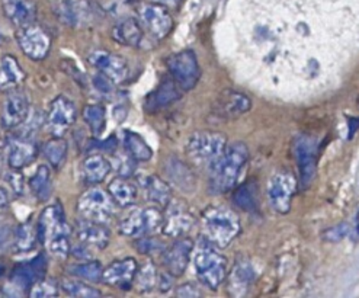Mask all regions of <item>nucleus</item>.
<instances>
[{
	"label": "nucleus",
	"instance_id": "obj_1",
	"mask_svg": "<svg viewBox=\"0 0 359 298\" xmlns=\"http://www.w3.org/2000/svg\"><path fill=\"white\" fill-rule=\"evenodd\" d=\"M38 234L48 253L60 261H66L72 253L70 227L66 222L63 205L58 201L48 205L38 218Z\"/></svg>",
	"mask_w": 359,
	"mask_h": 298
},
{
	"label": "nucleus",
	"instance_id": "obj_2",
	"mask_svg": "<svg viewBox=\"0 0 359 298\" xmlns=\"http://www.w3.org/2000/svg\"><path fill=\"white\" fill-rule=\"evenodd\" d=\"M249 158V150L245 143L236 142L226 147L210 165V192L222 195L231 191L241 176Z\"/></svg>",
	"mask_w": 359,
	"mask_h": 298
},
{
	"label": "nucleus",
	"instance_id": "obj_3",
	"mask_svg": "<svg viewBox=\"0 0 359 298\" xmlns=\"http://www.w3.org/2000/svg\"><path fill=\"white\" fill-rule=\"evenodd\" d=\"M194 268L199 283L210 290H217L226 280L227 259L204 236L194 252Z\"/></svg>",
	"mask_w": 359,
	"mask_h": 298
},
{
	"label": "nucleus",
	"instance_id": "obj_4",
	"mask_svg": "<svg viewBox=\"0 0 359 298\" xmlns=\"http://www.w3.org/2000/svg\"><path fill=\"white\" fill-rule=\"evenodd\" d=\"M205 237L217 248H227L241 233V220L234 211L222 205H211L203 212Z\"/></svg>",
	"mask_w": 359,
	"mask_h": 298
},
{
	"label": "nucleus",
	"instance_id": "obj_5",
	"mask_svg": "<svg viewBox=\"0 0 359 298\" xmlns=\"http://www.w3.org/2000/svg\"><path fill=\"white\" fill-rule=\"evenodd\" d=\"M227 147V138L218 131H196L187 143V154L198 165H211Z\"/></svg>",
	"mask_w": 359,
	"mask_h": 298
},
{
	"label": "nucleus",
	"instance_id": "obj_6",
	"mask_svg": "<svg viewBox=\"0 0 359 298\" xmlns=\"http://www.w3.org/2000/svg\"><path fill=\"white\" fill-rule=\"evenodd\" d=\"M165 222L163 212L157 207L133 208L121 222H119V233L127 237H143L162 229Z\"/></svg>",
	"mask_w": 359,
	"mask_h": 298
},
{
	"label": "nucleus",
	"instance_id": "obj_7",
	"mask_svg": "<svg viewBox=\"0 0 359 298\" xmlns=\"http://www.w3.org/2000/svg\"><path fill=\"white\" fill-rule=\"evenodd\" d=\"M114 211L115 203L111 195L97 185L85 191L77 201V212L85 220L105 224L112 218Z\"/></svg>",
	"mask_w": 359,
	"mask_h": 298
},
{
	"label": "nucleus",
	"instance_id": "obj_8",
	"mask_svg": "<svg viewBox=\"0 0 359 298\" xmlns=\"http://www.w3.org/2000/svg\"><path fill=\"white\" fill-rule=\"evenodd\" d=\"M168 70L175 83L184 92L192 90L201 76L198 58L192 50H182L168 58Z\"/></svg>",
	"mask_w": 359,
	"mask_h": 298
},
{
	"label": "nucleus",
	"instance_id": "obj_9",
	"mask_svg": "<svg viewBox=\"0 0 359 298\" xmlns=\"http://www.w3.org/2000/svg\"><path fill=\"white\" fill-rule=\"evenodd\" d=\"M137 13L144 32L154 41H162L173 31V18L163 5L154 2L144 4L138 8Z\"/></svg>",
	"mask_w": 359,
	"mask_h": 298
},
{
	"label": "nucleus",
	"instance_id": "obj_10",
	"mask_svg": "<svg viewBox=\"0 0 359 298\" xmlns=\"http://www.w3.org/2000/svg\"><path fill=\"white\" fill-rule=\"evenodd\" d=\"M53 9L58 21L72 28L88 27L96 16L92 0H55Z\"/></svg>",
	"mask_w": 359,
	"mask_h": 298
},
{
	"label": "nucleus",
	"instance_id": "obj_11",
	"mask_svg": "<svg viewBox=\"0 0 359 298\" xmlns=\"http://www.w3.org/2000/svg\"><path fill=\"white\" fill-rule=\"evenodd\" d=\"M16 41L19 47H21L22 53L28 58L34 60V62H41V60H44L51 48V38L36 24L18 28Z\"/></svg>",
	"mask_w": 359,
	"mask_h": 298
},
{
	"label": "nucleus",
	"instance_id": "obj_12",
	"mask_svg": "<svg viewBox=\"0 0 359 298\" xmlns=\"http://www.w3.org/2000/svg\"><path fill=\"white\" fill-rule=\"evenodd\" d=\"M77 109L72 99L67 96H57L51 102L47 116L46 126L53 135L63 137L76 123Z\"/></svg>",
	"mask_w": 359,
	"mask_h": 298
},
{
	"label": "nucleus",
	"instance_id": "obj_13",
	"mask_svg": "<svg viewBox=\"0 0 359 298\" xmlns=\"http://www.w3.org/2000/svg\"><path fill=\"white\" fill-rule=\"evenodd\" d=\"M295 187V179L288 172H275L271 176L268 184V200L275 212L287 214L290 211Z\"/></svg>",
	"mask_w": 359,
	"mask_h": 298
},
{
	"label": "nucleus",
	"instance_id": "obj_14",
	"mask_svg": "<svg viewBox=\"0 0 359 298\" xmlns=\"http://www.w3.org/2000/svg\"><path fill=\"white\" fill-rule=\"evenodd\" d=\"M31 105L25 92L11 90L8 92L5 101L2 104V112H0V124L5 130H15L21 127L29 116Z\"/></svg>",
	"mask_w": 359,
	"mask_h": 298
},
{
	"label": "nucleus",
	"instance_id": "obj_15",
	"mask_svg": "<svg viewBox=\"0 0 359 298\" xmlns=\"http://www.w3.org/2000/svg\"><path fill=\"white\" fill-rule=\"evenodd\" d=\"M166 217L162 226L165 236L179 238L188 234L195 226V217L182 200H172L166 207Z\"/></svg>",
	"mask_w": 359,
	"mask_h": 298
},
{
	"label": "nucleus",
	"instance_id": "obj_16",
	"mask_svg": "<svg viewBox=\"0 0 359 298\" xmlns=\"http://www.w3.org/2000/svg\"><path fill=\"white\" fill-rule=\"evenodd\" d=\"M88 60L90 66H93L99 73L107 76L115 85L126 82V79L128 77L130 69L127 62L123 57H119L114 53L97 50L93 51Z\"/></svg>",
	"mask_w": 359,
	"mask_h": 298
},
{
	"label": "nucleus",
	"instance_id": "obj_17",
	"mask_svg": "<svg viewBox=\"0 0 359 298\" xmlns=\"http://www.w3.org/2000/svg\"><path fill=\"white\" fill-rule=\"evenodd\" d=\"M47 264L48 261L44 253L32 257L31 261L19 264L12 271L9 284L19 291L31 288L35 283H38L39 280H43L47 272Z\"/></svg>",
	"mask_w": 359,
	"mask_h": 298
},
{
	"label": "nucleus",
	"instance_id": "obj_18",
	"mask_svg": "<svg viewBox=\"0 0 359 298\" xmlns=\"http://www.w3.org/2000/svg\"><path fill=\"white\" fill-rule=\"evenodd\" d=\"M294 153L300 169L302 188L311 185L316 175V143L307 135H298L294 142Z\"/></svg>",
	"mask_w": 359,
	"mask_h": 298
},
{
	"label": "nucleus",
	"instance_id": "obj_19",
	"mask_svg": "<svg viewBox=\"0 0 359 298\" xmlns=\"http://www.w3.org/2000/svg\"><path fill=\"white\" fill-rule=\"evenodd\" d=\"M194 250V243L191 238L179 237L177 241L162 253V265L170 275L182 276L187 271L191 255Z\"/></svg>",
	"mask_w": 359,
	"mask_h": 298
},
{
	"label": "nucleus",
	"instance_id": "obj_20",
	"mask_svg": "<svg viewBox=\"0 0 359 298\" xmlns=\"http://www.w3.org/2000/svg\"><path fill=\"white\" fill-rule=\"evenodd\" d=\"M252 108L250 97L233 89L223 90L214 102V114L223 119H236Z\"/></svg>",
	"mask_w": 359,
	"mask_h": 298
},
{
	"label": "nucleus",
	"instance_id": "obj_21",
	"mask_svg": "<svg viewBox=\"0 0 359 298\" xmlns=\"http://www.w3.org/2000/svg\"><path fill=\"white\" fill-rule=\"evenodd\" d=\"M138 264L134 257H124V259L115 261L104 269L102 281L111 287L128 290L134 284Z\"/></svg>",
	"mask_w": 359,
	"mask_h": 298
},
{
	"label": "nucleus",
	"instance_id": "obj_22",
	"mask_svg": "<svg viewBox=\"0 0 359 298\" xmlns=\"http://www.w3.org/2000/svg\"><path fill=\"white\" fill-rule=\"evenodd\" d=\"M76 236L81 245L93 250H104L109 245L111 238V234L105 224L85 220V218H82V220L77 223Z\"/></svg>",
	"mask_w": 359,
	"mask_h": 298
},
{
	"label": "nucleus",
	"instance_id": "obj_23",
	"mask_svg": "<svg viewBox=\"0 0 359 298\" xmlns=\"http://www.w3.org/2000/svg\"><path fill=\"white\" fill-rule=\"evenodd\" d=\"M38 154V147L29 137H15L8 146V165L11 169L21 170L29 166Z\"/></svg>",
	"mask_w": 359,
	"mask_h": 298
},
{
	"label": "nucleus",
	"instance_id": "obj_24",
	"mask_svg": "<svg viewBox=\"0 0 359 298\" xmlns=\"http://www.w3.org/2000/svg\"><path fill=\"white\" fill-rule=\"evenodd\" d=\"M2 9L9 22L16 28L35 24L36 4L35 0H2Z\"/></svg>",
	"mask_w": 359,
	"mask_h": 298
},
{
	"label": "nucleus",
	"instance_id": "obj_25",
	"mask_svg": "<svg viewBox=\"0 0 359 298\" xmlns=\"http://www.w3.org/2000/svg\"><path fill=\"white\" fill-rule=\"evenodd\" d=\"M112 165L102 154H90L82 163V179L86 185L95 187L104 182L111 173Z\"/></svg>",
	"mask_w": 359,
	"mask_h": 298
},
{
	"label": "nucleus",
	"instance_id": "obj_26",
	"mask_svg": "<svg viewBox=\"0 0 359 298\" xmlns=\"http://www.w3.org/2000/svg\"><path fill=\"white\" fill-rule=\"evenodd\" d=\"M27 79L24 69L19 65L18 60L6 54L0 62V92H11L18 86H21Z\"/></svg>",
	"mask_w": 359,
	"mask_h": 298
},
{
	"label": "nucleus",
	"instance_id": "obj_27",
	"mask_svg": "<svg viewBox=\"0 0 359 298\" xmlns=\"http://www.w3.org/2000/svg\"><path fill=\"white\" fill-rule=\"evenodd\" d=\"M181 88H179L173 79H165V81L158 85V88L147 97L146 109L149 112H156L158 109H163L173 102H176L181 97Z\"/></svg>",
	"mask_w": 359,
	"mask_h": 298
},
{
	"label": "nucleus",
	"instance_id": "obj_28",
	"mask_svg": "<svg viewBox=\"0 0 359 298\" xmlns=\"http://www.w3.org/2000/svg\"><path fill=\"white\" fill-rule=\"evenodd\" d=\"M112 36L118 44L127 47H140L144 38V29L135 18H126L114 27Z\"/></svg>",
	"mask_w": 359,
	"mask_h": 298
},
{
	"label": "nucleus",
	"instance_id": "obj_29",
	"mask_svg": "<svg viewBox=\"0 0 359 298\" xmlns=\"http://www.w3.org/2000/svg\"><path fill=\"white\" fill-rule=\"evenodd\" d=\"M108 192L114 200L115 205L121 208L133 207V204L135 203L138 196L137 187L131 181H128L127 176L115 177L108 187Z\"/></svg>",
	"mask_w": 359,
	"mask_h": 298
},
{
	"label": "nucleus",
	"instance_id": "obj_30",
	"mask_svg": "<svg viewBox=\"0 0 359 298\" xmlns=\"http://www.w3.org/2000/svg\"><path fill=\"white\" fill-rule=\"evenodd\" d=\"M143 188L149 201L157 207H168L172 201V188L162 177L156 175L146 176L143 179Z\"/></svg>",
	"mask_w": 359,
	"mask_h": 298
},
{
	"label": "nucleus",
	"instance_id": "obj_31",
	"mask_svg": "<svg viewBox=\"0 0 359 298\" xmlns=\"http://www.w3.org/2000/svg\"><path fill=\"white\" fill-rule=\"evenodd\" d=\"M28 187L31 194L36 198L39 203H46L50 200L53 182H51V170L47 165H39L34 175L29 177Z\"/></svg>",
	"mask_w": 359,
	"mask_h": 298
},
{
	"label": "nucleus",
	"instance_id": "obj_32",
	"mask_svg": "<svg viewBox=\"0 0 359 298\" xmlns=\"http://www.w3.org/2000/svg\"><path fill=\"white\" fill-rule=\"evenodd\" d=\"M41 151H43L44 157L48 161V163L54 169H60L67 161L69 144H67V142L65 140L63 137L54 135L53 138H50V140H47L43 144Z\"/></svg>",
	"mask_w": 359,
	"mask_h": 298
},
{
	"label": "nucleus",
	"instance_id": "obj_33",
	"mask_svg": "<svg viewBox=\"0 0 359 298\" xmlns=\"http://www.w3.org/2000/svg\"><path fill=\"white\" fill-rule=\"evenodd\" d=\"M39 242V234H38V223L34 224L32 222H27L19 224L15 229L13 234V246L18 252H29L32 250L36 243Z\"/></svg>",
	"mask_w": 359,
	"mask_h": 298
},
{
	"label": "nucleus",
	"instance_id": "obj_34",
	"mask_svg": "<svg viewBox=\"0 0 359 298\" xmlns=\"http://www.w3.org/2000/svg\"><path fill=\"white\" fill-rule=\"evenodd\" d=\"M124 146L135 162H149L153 157V150L144 138L134 131H124Z\"/></svg>",
	"mask_w": 359,
	"mask_h": 298
},
{
	"label": "nucleus",
	"instance_id": "obj_35",
	"mask_svg": "<svg viewBox=\"0 0 359 298\" xmlns=\"http://www.w3.org/2000/svg\"><path fill=\"white\" fill-rule=\"evenodd\" d=\"M255 271L248 262H238L230 275V291L234 295H242L250 287Z\"/></svg>",
	"mask_w": 359,
	"mask_h": 298
},
{
	"label": "nucleus",
	"instance_id": "obj_36",
	"mask_svg": "<svg viewBox=\"0 0 359 298\" xmlns=\"http://www.w3.org/2000/svg\"><path fill=\"white\" fill-rule=\"evenodd\" d=\"M83 119L93 137H101L107 128V109L101 104H89L83 108Z\"/></svg>",
	"mask_w": 359,
	"mask_h": 298
},
{
	"label": "nucleus",
	"instance_id": "obj_37",
	"mask_svg": "<svg viewBox=\"0 0 359 298\" xmlns=\"http://www.w3.org/2000/svg\"><path fill=\"white\" fill-rule=\"evenodd\" d=\"M69 273L73 275L79 280H83L88 283H99L102 281L104 276V266L99 261L86 259L82 264H76L69 268Z\"/></svg>",
	"mask_w": 359,
	"mask_h": 298
},
{
	"label": "nucleus",
	"instance_id": "obj_38",
	"mask_svg": "<svg viewBox=\"0 0 359 298\" xmlns=\"http://www.w3.org/2000/svg\"><path fill=\"white\" fill-rule=\"evenodd\" d=\"M158 283V273L156 266L151 262L143 264V266H138L135 278H134V287L138 292H150L157 287Z\"/></svg>",
	"mask_w": 359,
	"mask_h": 298
},
{
	"label": "nucleus",
	"instance_id": "obj_39",
	"mask_svg": "<svg viewBox=\"0 0 359 298\" xmlns=\"http://www.w3.org/2000/svg\"><path fill=\"white\" fill-rule=\"evenodd\" d=\"M60 288H62L67 295L70 297H82V298H93V297H101L102 292L97 288L90 287L86 284V281L79 280V278H66V280L62 281L60 284Z\"/></svg>",
	"mask_w": 359,
	"mask_h": 298
},
{
	"label": "nucleus",
	"instance_id": "obj_40",
	"mask_svg": "<svg viewBox=\"0 0 359 298\" xmlns=\"http://www.w3.org/2000/svg\"><path fill=\"white\" fill-rule=\"evenodd\" d=\"M233 201L234 204L242 208L243 211H255L257 208V201H256V187L252 182H248L238 188L234 195H233Z\"/></svg>",
	"mask_w": 359,
	"mask_h": 298
},
{
	"label": "nucleus",
	"instance_id": "obj_41",
	"mask_svg": "<svg viewBox=\"0 0 359 298\" xmlns=\"http://www.w3.org/2000/svg\"><path fill=\"white\" fill-rule=\"evenodd\" d=\"M166 172L169 173L172 182H175L179 188L191 187L195 182L191 169L187 165H184L182 162L172 161L169 163V170H166Z\"/></svg>",
	"mask_w": 359,
	"mask_h": 298
},
{
	"label": "nucleus",
	"instance_id": "obj_42",
	"mask_svg": "<svg viewBox=\"0 0 359 298\" xmlns=\"http://www.w3.org/2000/svg\"><path fill=\"white\" fill-rule=\"evenodd\" d=\"M58 285L55 281L50 280H39L31 287L29 295L32 298H48V297H57L58 295Z\"/></svg>",
	"mask_w": 359,
	"mask_h": 298
},
{
	"label": "nucleus",
	"instance_id": "obj_43",
	"mask_svg": "<svg viewBox=\"0 0 359 298\" xmlns=\"http://www.w3.org/2000/svg\"><path fill=\"white\" fill-rule=\"evenodd\" d=\"M6 181H8V185L11 187L12 192L16 196H22L25 194L27 182H25L24 175L21 172L16 169H12L9 173H6Z\"/></svg>",
	"mask_w": 359,
	"mask_h": 298
},
{
	"label": "nucleus",
	"instance_id": "obj_44",
	"mask_svg": "<svg viewBox=\"0 0 359 298\" xmlns=\"http://www.w3.org/2000/svg\"><path fill=\"white\" fill-rule=\"evenodd\" d=\"M137 249H138L140 253H143V255H150V253H154V252H162L163 253V245L158 241H154V238H149L147 236H143V237L138 238Z\"/></svg>",
	"mask_w": 359,
	"mask_h": 298
},
{
	"label": "nucleus",
	"instance_id": "obj_45",
	"mask_svg": "<svg viewBox=\"0 0 359 298\" xmlns=\"http://www.w3.org/2000/svg\"><path fill=\"white\" fill-rule=\"evenodd\" d=\"M349 231H351L349 224L344 223V224H339V226L327 230L325 233V238L327 242H339V241H342L344 237H346L349 234Z\"/></svg>",
	"mask_w": 359,
	"mask_h": 298
},
{
	"label": "nucleus",
	"instance_id": "obj_46",
	"mask_svg": "<svg viewBox=\"0 0 359 298\" xmlns=\"http://www.w3.org/2000/svg\"><path fill=\"white\" fill-rule=\"evenodd\" d=\"M114 82L109 81V79L107 76H104L102 73H99L93 77V86L96 88L97 92L101 93H105V95H109L114 92Z\"/></svg>",
	"mask_w": 359,
	"mask_h": 298
},
{
	"label": "nucleus",
	"instance_id": "obj_47",
	"mask_svg": "<svg viewBox=\"0 0 359 298\" xmlns=\"http://www.w3.org/2000/svg\"><path fill=\"white\" fill-rule=\"evenodd\" d=\"M13 234L15 230H12L9 226L0 224V249L6 248L9 243H13Z\"/></svg>",
	"mask_w": 359,
	"mask_h": 298
},
{
	"label": "nucleus",
	"instance_id": "obj_48",
	"mask_svg": "<svg viewBox=\"0 0 359 298\" xmlns=\"http://www.w3.org/2000/svg\"><path fill=\"white\" fill-rule=\"evenodd\" d=\"M176 295L177 297H199V295H201V291H199L192 284H184L181 287H177Z\"/></svg>",
	"mask_w": 359,
	"mask_h": 298
},
{
	"label": "nucleus",
	"instance_id": "obj_49",
	"mask_svg": "<svg viewBox=\"0 0 359 298\" xmlns=\"http://www.w3.org/2000/svg\"><path fill=\"white\" fill-rule=\"evenodd\" d=\"M151 2L154 4H158V5H163L165 8H177L179 5H181L184 0H151Z\"/></svg>",
	"mask_w": 359,
	"mask_h": 298
},
{
	"label": "nucleus",
	"instance_id": "obj_50",
	"mask_svg": "<svg viewBox=\"0 0 359 298\" xmlns=\"http://www.w3.org/2000/svg\"><path fill=\"white\" fill-rule=\"evenodd\" d=\"M9 205V194L5 188H0V211H4Z\"/></svg>",
	"mask_w": 359,
	"mask_h": 298
},
{
	"label": "nucleus",
	"instance_id": "obj_51",
	"mask_svg": "<svg viewBox=\"0 0 359 298\" xmlns=\"http://www.w3.org/2000/svg\"><path fill=\"white\" fill-rule=\"evenodd\" d=\"M356 233L359 234V211H358V217H356Z\"/></svg>",
	"mask_w": 359,
	"mask_h": 298
},
{
	"label": "nucleus",
	"instance_id": "obj_52",
	"mask_svg": "<svg viewBox=\"0 0 359 298\" xmlns=\"http://www.w3.org/2000/svg\"><path fill=\"white\" fill-rule=\"evenodd\" d=\"M0 175H2V162H0Z\"/></svg>",
	"mask_w": 359,
	"mask_h": 298
}]
</instances>
